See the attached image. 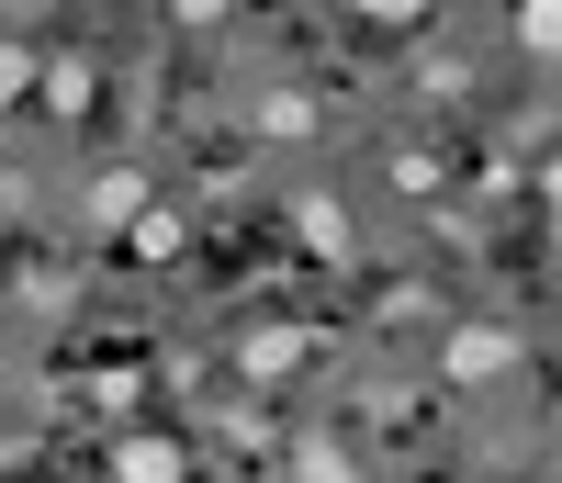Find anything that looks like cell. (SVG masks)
Segmentation results:
<instances>
[{
	"label": "cell",
	"mask_w": 562,
	"mask_h": 483,
	"mask_svg": "<svg viewBox=\"0 0 562 483\" xmlns=\"http://www.w3.org/2000/svg\"><path fill=\"white\" fill-rule=\"evenodd\" d=\"M439 371H450V382H506V371H518V337H506V326H461Z\"/></svg>",
	"instance_id": "6da1fadb"
},
{
	"label": "cell",
	"mask_w": 562,
	"mask_h": 483,
	"mask_svg": "<svg viewBox=\"0 0 562 483\" xmlns=\"http://www.w3.org/2000/svg\"><path fill=\"white\" fill-rule=\"evenodd\" d=\"M135 214H147V180H135V169H102V180H90V225H135Z\"/></svg>",
	"instance_id": "7a4b0ae2"
},
{
	"label": "cell",
	"mask_w": 562,
	"mask_h": 483,
	"mask_svg": "<svg viewBox=\"0 0 562 483\" xmlns=\"http://www.w3.org/2000/svg\"><path fill=\"white\" fill-rule=\"evenodd\" d=\"M113 472H124V483H180V450H169V439H124Z\"/></svg>",
	"instance_id": "3957f363"
},
{
	"label": "cell",
	"mask_w": 562,
	"mask_h": 483,
	"mask_svg": "<svg viewBox=\"0 0 562 483\" xmlns=\"http://www.w3.org/2000/svg\"><path fill=\"white\" fill-rule=\"evenodd\" d=\"M259 135H281V147H293V135H315V102H304V90H270V102L248 113Z\"/></svg>",
	"instance_id": "277c9868"
},
{
	"label": "cell",
	"mask_w": 562,
	"mask_h": 483,
	"mask_svg": "<svg viewBox=\"0 0 562 483\" xmlns=\"http://www.w3.org/2000/svg\"><path fill=\"white\" fill-rule=\"evenodd\" d=\"M237 360H248V371L270 382V371H293V360H304V337H293V326H259V337H248V349H237Z\"/></svg>",
	"instance_id": "5b68a950"
},
{
	"label": "cell",
	"mask_w": 562,
	"mask_h": 483,
	"mask_svg": "<svg viewBox=\"0 0 562 483\" xmlns=\"http://www.w3.org/2000/svg\"><path fill=\"white\" fill-rule=\"evenodd\" d=\"M293 472H304V483H360V461H349L338 439H304V461H293Z\"/></svg>",
	"instance_id": "8992f818"
},
{
	"label": "cell",
	"mask_w": 562,
	"mask_h": 483,
	"mask_svg": "<svg viewBox=\"0 0 562 483\" xmlns=\"http://www.w3.org/2000/svg\"><path fill=\"white\" fill-rule=\"evenodd\" d=\"M304 236H315V248H338V259H349V214L326 203V191H315V203H304Z\"/></svg>",
	"instance_id": "52a82bcc"
},
{
	"label": "cell",
	"mask_w": 562,
	"mask_h": 483,
	"mask_svg": "<svg viewBox=\"0 0 562 483\" xmlns=\"http://www.w3.org/2000/svg\"><path fill=\"white\" fill-rule=\"evenodd\" d=\"M124 236H135V248H147V259H180V214H135Z\"/></svg>",
	"instance_id": "ba28073f"
},
{
	"label": "cell",
	"mask_w": 562,
	"mask_h": 483,
	"mask_svg": "<svg viewBox=\"0 0 562 483\" xmlns=\"http://www.w3.org/2000/svg\"><path fill=\"white\" fill-rule=\"evenodd\" d=\"M518 45H529V57H551V45H562V12H551V0H529V12H518Z\"/></svg>",
	"instance_id": "9c48e42d"
},
{
	"label": "cell",
	"mask_w": 562,
	"mask_h": 483,
	"mask_svg": "<svg viewBox=\"0 0 562 483\" xmlns=\"http://www.w3.org/2000/svg\"><path fill=\"white\" fill-rule=\"evenodd\" d=\"M45 102H57V113H79V102H90V68H79V57H68V68H45Z\"/></svg>",
	"instance_id": "30bf717a"
},
{
	"label": "cell",
	"mask_w": 562,
	"mask_h": 483,
	"mask_svg": "<svg viewBox=\"0 0 562 483\" xmlns=\"http://www.w3.org/2000/svg\"><path fill=\"white\" fill-rule=\"evenodd\" d=\"M23 90H34V57H23V45H0V113H12Z\"/></svg>",
	"instance_id": "8fae6325"
}]
</instances>
